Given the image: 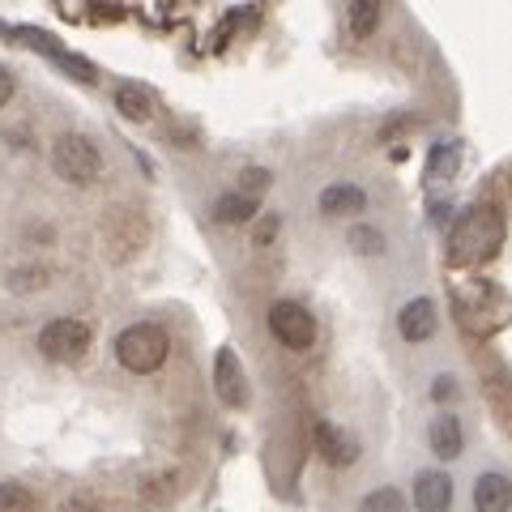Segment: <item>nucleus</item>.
Instances as JSON below:
<instances>
[{
	"label": "nucleus",
	"instance_id": "f03ea898",
	"mask_svg": "<svg viewBox=\"0 0 512 512\" xmlns=\"http://www.w3.org/2000/svg\"><path fill=\"white\" fill-rule=\"evenodd\" d=\"M167 350H171V342H167V333L158 329V325H128L120 338H116V359H120V367H128V372H137V376H150V372H158V367L167 363Z\"/></svg>",
	"mask_w": 512,
	"mask_h": 512
},
{
	"label": "nucleus",
	"instance_id": "0eeeda50",
	"mask_svg": "<svg viewBox=\"0 0 512 512\" xmlns=\"http://www.w3.org/2000/svg\"><path fill=\"white\" fill-rule=\"evenodd\" d=\"M414 508L419 512H448L453 508V478L444 470H423L414 478Z\"/></svg>",
	"mask_w": 512,
	"mask_h": 512
},
{
	"label": "nucleus",
	"instance_id": "dca6fc26",
	"mask_svg": "<svg viewBox=\"0 0 512 512\" xmlns=\"http://www.w3.org/2000/svg\"><path fill=\"white\" fill-rule=\"evenodd\" d=\"M0 512H35V495L22 483H0Z\"/></svg>",
	"mask_w": 512,
	"mask_h": 512
},
{
	"label": "nucleus",
	"instance_id": "423d86ee",
	"mask_svg": "<svg viewBox=\"0 0 512 512\" xmlns=\"http://www.w3.org/2000/svg\"><path fill=\"white\" fill-rule=\"evenodd\" d=\"M214 393L222 397L227 406H248V380H244V363H239V355L231 346L218 350L214 359Z\"/></svg>",
	"mask_w": 512,
	"mask_h": 512
},
{
	"label": "nucleus",
	"instance_id": "f257e3e1",
	"mask_svg": "<svg viewBox=\"0 0 512 512\" xmlns=\"http://www.w3.org/2000/svg\"><path fill=\"white\" fill-rule=\"evenodd\" d=\"M504 244V218L495 205H474L457 218L453 235H448V265H478L495 256Z\"/></svg>",
	"mask_w": 512,
	"mask_h": 512
},
{
	"label": "nucleus",
	"instance_id": "f3484780",
	"mask_svg": "<svg viewBox=\"0 0 512 512\" xmlns=\"http://www.w3.org/2000/svg\"><path fill=\"white\" fill-rule=\"evenodd\" d=\"M363 512H406V504H402V495H397L393 487H380V491H372L363 500Z\"/></svg>",
	"mask_w": 512,
	"mask_h": 512
},
{
	"label": "nucleus",
	"instance_id": "39448f33",
	"mask_svg": "<svg viewBox=\"0 0 512 512\" xmlns=\"http://www.w3.org/2000/svg\"><path fill=\"white\" fill-rule=\"evenodd\" d=\"M269 329L286 350H308L316 342V316L295 299H278L269 308Z\"/></svg>",
	"mask_w": 512,
	"mask_h": 512
},
{
	"label": "nucleus",
	"instance_id": "7ed1b4c3",
	"mask_svg": "<svg viewBox=\"0 0 512 512\" xmlns=\"http://www.w3.org/2000/svg\"><path fill=\"white\" fill-rule=\"evenodd\" d=\"M52 167L64 184H94L103 171V158L94 150V141H86L82 133H64L52 146Z\"/></svg>",
	"mask_w": 512,
	"mask_h": 512
},
{
	"label": "nucleus",
	"instance_id": "1a4fd4ad",
	"mask_svg": "<svg viewBox=\"0 0 512 512\" xmlns=\"http://www.w3.org/2000/svg\"><path fill=\"white\" fill-rule=\"evenodd\" d=\"M316 453L329 461V466H350V461L359 457L355 440L346 436V431H338L333 423H316Z\"/></svg>",
	"mask_w": 512,
	"mask_h": 512
},
{
	"label": "nucleus",
	"instance_id": "4468645a",
	"mask_svg": "<svg viewBox=\"0 0 512 512\" xmlns=\"http://www.w3.org/2000/svg\"><path fill=\"white\" fill-rule=\"evenodd\" d=\"M256 214V201L244 197V192H227V197L214 201V218L227 222V227H235V222H248Z\"/></svg>",
	"mask_w": 512,
	"mask_h": 512
},
{
	"label": "nucleus",
	"instance_id": "a211bd4d",
	"mask_svg": "<svg viewBox=\"0 0 512 512\" xmlns=\"http://www.w3.org/2000/svg\"><path fill=\"white\" fill-rule=\"evenodd\" d=\"M269 184H274V175H269L265 167H248L244 175H239V192H244V197H261V192L269 188Z\"/></svg>",
	"mask_w": 512,
	"mask_h": 512
},
{
	"label": "nucleus",
	"instance_id": "f8f14e48",
	"mask_svg": "<svg viewBox=\"0 0 512 512\" xmlns=\"http://www.w3.org/2000/svg\"><path fill=\"white\" fill-rule=\"evenodd\" d=\"M431 453L453 461L461 457V423L457 414H436V423H431Z\"/></svg>",
	"mask_w": 512,
	"mask_h": 512
},
{
	"label": "nucleus",
	"instance_id": "20e7f679",
	"mask_svg": "<svg viewBox=\"0 0 512 512\" xmlns=\"http://www.w3.org/2000/svg\"><path fill=\"white\" fill-rule=\"evenodd\" d=\"M39 350H43V359H52V363H82L90 350V325L77 316H60L52 325H43Z\"/></svg>",
	"mask_w": 512,
	"mask_h": 512
},
{
	"label": "nucleus",
	"instance_id": "6e6552de",
	"mask_svg": "<svg viewBox=\"0 0 512 512\" xmlns=\"http://www.w3.org/2000/svg\"><path fill=\"white\" fill-rule=\"evenodd\" d=\"M440 316H436V303L431 299H410L402 312H397V333H402L406 342H427L431 333H436Z\"/></svg>",
	"mask_w": 512,
	"mask_h": 512
},
{
	"label": "nucleus",
	"instance_id": "4be33fe9",
	"mask_svg": "<svg viewBox=\"0 0 512 512\" xmlns=\"http://www.w3.org/2000/svg\"><path fill=\"white\" fill-rule=\"evenodd\" d=\"M9 94H13V73L5 69V64H0V107L9 103Z\"/></svg>",
	"mask_w": 512,
	"mask_h": 512
},
{
	"label": "nucleus",
	"instance_id": "412c9836",
	"mask_svg": "<svg viewBox=\"0 0 512 512\" xmlns=\"http://www.w3.org/2000/svg\"><path fill=\"white\" fill-rule=\"evenodd\" d=\"M453 393H457L453 376H436V384H431V397H436V402H444V397H453Z\"/></svg>",
	"mask_w": 512,
	"mask_h": 512
},
{
	"label": "nucleus",
	"instance_id": "ddd939ff",
	"mask_svg": "<svg viewBox=\"0 0 512 512\" xmlns=\"http://www.w3.org/2000/svg\"><path fill=\"white\" fill-rule=\"evenodd\" d=\"M116 107H120V116L124 120H137V124H146L154 116V99H150V90H141V86H120L116 90Z\"/></svg>",
	"mask_w": 512,
	"mask_h": 512
},
{
	"label": "nucleus",
	"instance_id": "9d476101",
	"mask_svg": "<svg viewBox=\"0 0 512 512\" xmlns=\"http://www.w3.org/2000/svg\"><path fill=\"white\" fill-rule=\"evenodd\" d=\"M367 210V192L355 184H329L320 192V214L342 218V214H363Z\"/></svg>",
	"mask_w": 512,
	"mask_h": 512
},
{
	"label": "nucleus",
	"instance_id": "6ab92c4d",
	"mask_svg": "<svg viewBox=\"0 0 512 512\" xmlns=\"http://www.w3.org/2000/svg\"><path fill=\"white\" fill-rule=\"evenodd\" d=\"M453 167H457V146H436V154H431V167H427V175L431 180H440V175H453Z\"/></svg>",
	"mask_w": 512,
	"mask_h": 512
},
{
	"label": "nucleus",
	"instance_id": "9b49d317",
	"mask_svg": "<svg viewBox=\"0 0 512 512\" xmlns=\"http://www.w3.org/2000/svg\"><path fill=\"white\" fill-rule=\"evenodd\" d=\"M474 508L478 512H508L512 508V483L504 474H483L474 483Z\"/></svg>",
	"mask_w": 512,
	"mask_h": 512
},
{
	"label": "nucleus",
	"instance_id": "2eb2a0df",
	"mask_svg": "<svg viewBox=\"0 0 512 512\" xmlns=\"http://www.w3.org/2000/svg\"><path fill=\"white\" fill-rule=\"evenodd\" d=\"M376 26H380V5H372V0H355V5H350V30L363 39V35H372Z\"/></svg>",
	"mask_w": 512,
	"mask_h": 512
},
{
	"label": "nucleus",
	"instance_id": "aec40b11",
	"mask_svg": "<svg viewBox=\"0 0 512 512\" xmlns=\"http://www.w3.org/2000/svg\"><path fill=\"white\" fill-rule=\"evenodd\" d=\"M350 244H355V252H363V256L384 252V239H380V231H372V227H359V231H350Z\"/></svg>",
	"mask_w": 512,
	"mask_h": 512
}]
</instances>
